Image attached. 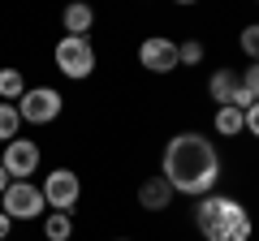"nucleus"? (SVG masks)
Here are the masks:
<instances>
[{
  "mask_svg": "<svg viewBox=\"0 0 259 241\" xmlns=\"http://www.w3.org/2000/svg\"><path fill=\"white\" fill-rule=\"evenodd\" d=\"M160 176H164L173 194H190V198H207L221 181V155H216L212 138L194 130H182L168 138L164 155H160Z\"/></svg>",
  "mask_w": 259,
  "mask_h": 241,
  "instance_id": "f257e3e1",
  "label": "nucleus"
},
{
  "mask_svg": "<svg viewBox=\"0 0 259 241\" xmlns=\"http://www.w3.org/2000/svg\"><path fill=\"white\" fill-rule=\"evenodd\" d=\"M194 224H199L203 241H250V232H255L250 211L238 203V198H229V194L199 198V207H194Z\"/></svg>",
  "mask_w": 259,
  "mask_h": 241,
  "instance_id": "f03ea898",
  "label": "nucleus"
},
{
  "mask_svg": "<svg viewBox=\"0 0 259 241\" xmlns=\"http://www.w3.org/2000/svg\"><path fill=\"white\" fill-rule=\"evenodd\" d=\"M0 211L9 215L13 224H18V220H39V215L48 211L44 186H35V181H13V186L0 194Z\"/></svg>",
  "mask_w": 259,
  "mask_h": 241,
  "instance_id": "7ed1b4c3",
  "label": "nucleus"
},
{
  "mask_svg": "<svg viewBox=\"0 0 259 241\" xmlns=\"http://www.w3.org/2000/svg\"><path fill=\"white\" fill-rule=\"evenodd\" d=\"M52 61H56V69H61L65 78H74V82H82V78L95 74V47H91V39H78V35H65L61 43H56Z\"/></svg>",
  "mask_w": 259,
  "mask_h": 241,
  "instance_id": "20e7f679",
  "label": "nucleus"
},
{
  "mask_svg": "<svg viewBox=\"0 0 259 241\" xmlns=\"http://www.w3.org/2000/svg\"><path fill=\"white\" fill-rule=\"evenodd\" d=\"M61 108H65V99L52 86H26V95L18 99V112H22L26 125H52L61 116Z\"/></svg>",
  "mask_w": 259,
  "mask_h": 241,
  "instance_id": "39448f33",
  "label": "nucleus"
},
{
  "mask_svg": "<svg viewBox=\"0 0 259 241\" xmlns=\"http://www.w3.org/2000/svg\"><path fill=\"white\" fill-rule=\"evenodd\" d=\"M44 198H48L52 211L69 215L78 207V198H82V181H78V172H74V168H52V172L44 176Z\"/></svg>",
  "mask_w": 259,
  "mask_h": 241,
  "instance_id": "423d86ee",
  "label": "nucleus"
},
{
  "mask_svg": "<svg viewBox=\"0 0 259 241\" xmlns=\"http://www.w3.org/2000/svg\"><path fill=\"white\" fill-rule=\"evenodd\" d=\"M39 159H44L39 142H30V138H13V142H5V155H0V164H5V172H9V181H30V176L39 172Z\"/></svg>",
  "mask_w": 259,
  "mask_h": 241,
  "instance_id": "0eeeda50",
  "label": "nucleus"
},
{
  "mask_svg": "<svg viewBox=\"0 0 259 241\" xmlns=\"http://www.w3.org/2000/svg\"><path fill=\"white\" fill-rule=\"evenodd\" d=\"M139 65L147 69V74H173L177 65H182V56H177V43L168 35H147L139 43Z\"/></svg>",
  "mask_w": 259,
  "mask_h": 241,
  "instance_id": "6e6552de",
  "label": "nucleus"
},
{
  "mask_svg": "<svg viewBox=\"0 0 259 241\" xmlns=\"http://www.w3.org/2000/svg\"><path fill=\"white\" fill-rule=\"evenodd\" d=\"M168 203H173V186H168L160 172L147 176V181L139 186V207H143V211H164Z\"/></svg>",
  "mask_w": 259,
  "mask_h": 241,
  "instance_id": "1a4fd4ad",
  "label": "nucleus"
},
{
  "mask_svg": "<svg viewBox=\"0 0 259 241\" xmlns=\"http://www.w3.org/2000/svg\"><path fill=\"white\" fill-rule=\"evenodd\" d=\"M238 86H242V78L233 74V69H216V74L207 78V95H212V99L221 103V108H229V103H233Z\"/></svg>",
  "mask_w": 259,
  "mask_h": 241,
  "instance_id": "9d476101",
  "label": "nucleus"
},
{
  "mask_svg": "<svg viewBox=\"0 0 259 241\" xmlns=\"http://www.w3.org/2000/svg\"><path fill=\"white\" fill-rule=\"evenodd\" d=\"M61 22H65V35L87 39V30L95 26V9H91V5H69V9L61 13Z\"/></svg>",
  "mask_w": 259,
  "mask_h": 241,
  "instance_id": "9b49d317",
  "label": "nucleus"
},
{
  "mask_svg": "<svg viewBox=\"0 0 259 241\" xmlns=\"http://www.w3.org/2000/svg\"><path fill=\"white\" fill-rule=\"evenodd\" d=\"M216 134L221 138H238V134H246V112H238V108H216Z\"/></svg>",
  "mask_w": 259,
  "mask_h": 241,
  "instance_id": "f8f14e48",
  "label": "nucleus"
},
{
  "mask_svg": "<svg viewBox=\"0 0 259 241\" xmlns=\"http://www.w3.org/2000/svg\"><path fill=\"white\" fill-rule=\"evenodd\" d=\"M26 95V78L22 69H0V103H18Z\"/></svg>",
  "mask_w": 259,
  "mask_h": 241,
  "instance_id": "ddd939ff",
  "label": "nucleus"
},
{
  "mask_svg": "<svg viewBox=\"0 0 259 241\" xmlns=\"http://www.w3.org/2000/svg\"><path fill=\"white\" fill-rule=\"evenodd\" d=\"M44 237L48 241H69V237H74V220L61 215V211H48L44 215Z\"/></svg>",
  "mask_w": 259,
  "mask_h": 241,
  "instance_id": "4468645a",
  "label": "nucleus"
},
{
  "mask_svg": "<svg viewBox=\"0 0 259 241\" xmlns=\"http://www.w3.org/2000/svg\"><path fill=\"white\" fill-rule=\"evenodd\" d=\"M22 130V112L18 103H0V142H13Z\"/></svg>",
  "mask_w": 259,
  "mask_h": 241,
  "instance_id": "2eb2a0df",
  "label": "nucleus"
},
{
  "mask_svg": "<svg viewBox=\"0 0 259 241\" xmlns=\"http://www.w3.org/2000/svg\"><path fill=\"white\" fill-rule=\"evenodd\" d=\"M238 43H242V52H246V61H250V65H259V22H250V26H242Z\"/></svg>",
  "mask_w": 259,
  "mask_h": 241,
  "instance_id": "dca6fc26",
  "label": "nucleus"
},
{
  "mask_svg": "<svg viewBox=\"0 0 259 241\" xmlns=\"http://www.w3.org/2000/svg\"><path fill=\"white\" fill-rule=\"evenodd\" d=\"M177 56H182V65H199L203 61V43L199 39H186V43H177Z\"/></svg>",
  "mask_w": 259,
  "mask_h": 241,
  "instance_id": "f3484780",
  "label": "nucleus"
},
{
  "mask_svg": "<svg viewBox=\"0 0 259 241\" xmlns=\"http://www.w3.org/2000/svg\"><path fill=\"white\" fill-rule=\"evenodd\" d=\"M242 86L250 91V99L259 103V65H250V69H242Z\"/></svg>",
  "mask_w": 259,
  "mask_h": 241,
  "instance_id": "a211bd4d",
  "label": "nucleus"
},
{
  "mask_svg": "<svg viewBox=\"0 0 259 241\" xmlns=\"http://www.w3.org/2000/svg\"><path fill=\"white\" fill-rule=\"evenodd\" d=\"M246 134H250V138H259V103H250V108H246Z\"/></svg>",
  "mask_w": 259,
  "mask_h": 241,
  "instance_id": "6ab92c4d",
  "label": "nucleus"
},
{
  "mask_svg": "<svg viewBox=\"0 0 259 241\" xmlns=\"http://www.w3.org/2000/svg\"><path fill=\"white\" fill-rule=\"evenodd\" d=\"M9 232H13V220L5 211H0V241H9Z\"/></svg>",
  "mask_w": 259,
  "mask_h": 241,
  "instance_id": "aec40b11",
  "label": "nucleus"
},
{
  "mask_svg": "<svg viewBox=\"0 0 259 241\" xmlns=\"http://www.w3.org/2000/svg\"><path fill=\"white\" fill-rule=\"evenodd\" d=\"M9 186H13V181H9V172H5V164H0V194H5Z\"/></svg>",
  "mask_w": 259,
  "mask_h": 241,
  "instance_id": "412c9836",
  "label": "nucleus"
},
{
  "mask_svg": "<svg viewBox=\"0 0 259 241\" xmlns=\"http://www.w3.org/2000/svg\"><path fill=\"white\" fill-rule=\"evenodd\" d=\"M117 241H130V237H117Z\"/></svg>",
  "mask_w": 259,
  "mask_h": 241,
  "instance_id": "4be33fe9",
  "label": "nucleus"
}]
</instances>
